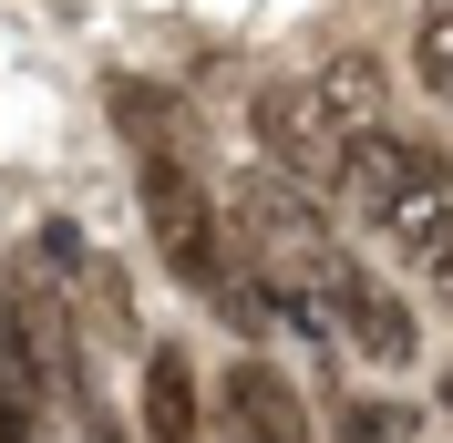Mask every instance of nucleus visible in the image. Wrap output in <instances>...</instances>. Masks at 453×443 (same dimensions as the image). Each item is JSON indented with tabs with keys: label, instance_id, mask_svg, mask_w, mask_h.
Instances as JSON below:
<instances>
[{
	"label": "nucleus",
	"instance_id": "6e6552de",
	"mask_svg": "<svg viewBox=\"0 0 453 443\" xmlns=\"http://www.w3.org/2000/svg\"><path fill=\"white\" fill-rule=\"evenodd\" d=\"M310 83H319V104H330L340 135H371V124L392 113V73H381V52H330Z\"/></svg>",
	"mask_w": 453,
	"mask_h": 443
},
{
	"label": "nucleus",
	"instance_id": "4468645a",
	"mask_svg": "<svg viewBox=\"0 0 453 443\" xmlns=\"http://www.w3.org/2000/svg\"><path fill=\"white\" fill-rule=\"evenodd\" d=\"M443 402H453V371H443Z\"/></svg>",
	"mask_w": 453,
	"mask_h": 443
},
{
	"label": "nucleus",
	"instance_id": "20e7f679",
	"mask_svg": "<svg viewBox=\"0 0 453 443\" xmlns=\"http://www.w3.org/2000/svg\"><path fill=\"white\" fill-rule=\"evenodd\" d=\"M443 155H433V144H412V135H392V124H371V135H350L340 144V196H350V217H381V206H392L402 186H443Z\"/></svg>",
	"mask_w": 453,
	"mask_h": 443
},
{
	"label": "nucleus",
	"instance_id": "9b49d317",
	"mask_svg": "<svg viewBox=\"0 0 453 443\" xmlns=\"http://www.w3.org/2000/svg\"><path fill=\"white\" fill-rule=\"evenodd\" d=\"M412 83L453 104V0H433L423 21H412Z\"/></svg>",
	"mask_w": 453,
	"mask_h": 443
},
{
	"label": "nucleus",
	"instance_id": "39448f33",
	"mask_svg": "<svg viewBox=\"0 0 453 443\" xmlns=\"http://www.w3.org/2000/svg\"><path fill=\"white\" fill-rule=\"evenodd\" d=\"M217 413H226V443H319L299 382L268 371V361H248V351H237V371L217 382Z\"/></svg>",
	"mask_w": 453,
	"mask_h": 443
},
{
	"label": "nucleus",
	"instance_id": "9d476101",
	"mask_svg": "<svg viewBox=\"0 0 453 443\" xmlns=\"http://www.w3.org/2000/svg\"><path fill=\"white\" fill-rule=\"evenodd\" d=\"M412 433H423L412 402H381V392L371 402H330V443H412Z\"/></svg>",
	"mask_w": 453,
	"mask_h": 443
},
{
	"label": "nucleus",
	"instance_id": "f8f14e48",
	"mask_svg": "<svg viewBox=\"0 0 453 443\" xmlns=\"http://www.w3.org/2000/svg\"><path fill=\"white\" fill-rule=\"evenodd\" d=\"M73 433H83V443H124V433H113V413H93V402H83V423H73Z\"/></svg>",
	"mask_w": 453,
	"mask_h": 443
},
{
	"label": "nucleus",
	"instance_id": "1a4fd4ad",
	"mask_svg": "<svg viewBox=\"0 0 453 443\" xmlns=\"http://www.w3.org/2000/svg\"><path fill=\"white\" fill-rule=\"evenodd\" d=\"M113 124H124V144L134 155H155V144H175V93L165 83H144V73H113Z\"/></svg>",
	"mask_w": 453,
	"mask_h": 443
},
{
	"label": "nucleus",
	"instance_id": "7ed1b4c3",
	"mask_svg": "<svg viewBox=\"0 0 453 443\" xmlns=\"http://www.w3.org/2000/svg\"><path fill=\"white\" fill-rule=\"evenodd\" d=\"M330 299H340V340H350L361 361H381V371H402V361H412V340H423V330H412V299H402L381 268L330 258Z\"/></svg>",
	"mask_w": 453,
	"mask_h": 443
},
{
	"label": "nucleus",
	"instance_id": "0eeeda50",
	"mask_svg": "<svg viewBox=\"0 0 453 443\" xmlns=\"http://www.w3.org/2000/svg\"><path fill=\"white\" fill-rule=\"evenodd\" d=\"M371 227H381V248H402V258H423V268H443V258H453V175H443V186H402Z\"/></svg>",
	"mask_w": 453,
	"mask_h": 443
},
{
	"label": "nucleus",
	"instance_id": "ddd939ff",
	"mask_svg": "<svg viewBox=\"0 0 453 443\" xmlns=\"http://www.w3.org/2000/svg\"><path fill=\"white\" fill-rule=\"evenodd\" d=\"M433 289H443V309H453V258H443V268H433Z\"/></svg>",
	"mask_w": 453,
	"mask_h": 443
},
{
	"label": "nucleus",
	"instance_id": "f257e3e1",
	"mask_svg": "<svg viewBox=\"0 0 453 443\" xmlns=\"http://www.w3.org/2000/svg\"><path fill=\"white\" fill-rule=\"evenodd\" d=\"M134 206H144V237H155V258H165L196 299H226V278H237V248H226V217L217 196L196 186V166L175 155V144H155V155H134Z\"/></svg>",
	"mask_w": 453,
	"mask_h": 443
},
{
	"label": "nucleus",
	"instance_id": "f03ea898",
	"mask_svg": "<svg viewBox=\"0 0 453 443\" xmlns=\"http://www.w3.org/2000/svg\"><path fill=\"white\" fill-rule=\"evenodd\" d=\"M248 135H257V166L288 175V186H310V196H340V124L330 104H319V83H257L248 104Z\"/></svg>",
	"mask_w": 453,
	"mask_h": 443
},
{
	"label": "nucleus",
	"instance_id": "423d86ee",
	"mask_svg": "<svg viewBox=\"0 0 453 443\" xmlns=\"http://www.w3.org/2000/svg\"><path fill=\"white\" fill-rule=\"evenodd\" d=\"M134 413H144V443H196L206 433V392H196V361L175 351H144V382H134Z\"/></svg>",
	"mask_w": 453,
	"mask_h": 443
}]
</instances>
